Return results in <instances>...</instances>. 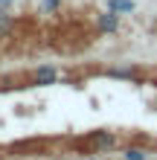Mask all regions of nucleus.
Returning a JSON list of instances; mask_svg holds the SVG:
<instances>
[{"label":"nucleus","mask_w":157,"mask_h":160,"mask_svg":"<svg viewBox=\"0 0 157 160\" xmlns=\"http://www.w3.org/2000/svg\"><path fill=\"white\" fill-rule=\"evenodd\" d=\"M119 18H122V15H116V12H110V9H105L102 15H96V29L105 32V35L119 32Z\"/></svg>","instance_id":"1"},{"label":"nucleus","mask_w":157,"mask_h":160,"mask_svg":"<svg viewBox=\"0 0 157 160\" xmlns=\"http://www.w3.org/2000/svg\"><path fill=\"white\" fill-rule=\"evenodd\" d=\"M32 82L35 84H55V82H58V70H55L52 64H41V67H35Z\"/></svg>","instance_id":"2"},{"label":"nucleus","mask_w":157,"mask_h":160,"mask_svg":"<svg viewBox=\"0 0 157 160\" xmlns=\"http://www.w3.org/2000/svg\"><path fill=\"white\" fill-rule=\"evenodd\" d=\"M90 143H93L96 148H110L116 143V137L110 134V131H93V134H90Z\"/></svg>","instance_id":"3"},{"label":"nucleus","mask_w":157,"mask_h":160,"mask_svg":"<svg viewBox=\"0 0 157 160\" xmlns=\"http://www.w3.org/2000/svg\"><path fill=\"white\" fill-rule=\"evenodd\" d=\"M108 9L116 12V15H131L137 9V3H134V0H108Z\"/></svg>","instance_id":"4"},{"label":"nucleus","mask_w":157,"mask_h":160,"mask_svg":"<svg viewBox=\"0 0 157 160\" xmlns=\"http://www.w3.org/2000/svg\"><path fill=\"white\" fill-rule=\"evenodd\" d=\"M15 29V18L9 12H0V38H6V35H12Z\"/></svg>","instance_id":"5"},{"label":"nucleus","mask_w":157,"mask_h":160,"mask_svg":"<svg viewBox=\"0 0 157 160\" xmlns=\"http://www.w3.org/2000/svg\"><path fill=\"white\" fill-rule=\"evenodd\" d=\"M145 148H125V154H122V160H145Z\"/></svg>","instance_id":"6"},{"label":"nucleus","mask_w":157,"mask_h":160,"mask_svg":"<svg viewBox=\"0 0 157 160\" xmlns=\"http://www.w3.org/2000/svg\"><path fill=\"white\" fill-rule=\"evenodd\" d=\"M108 76H114V79H131V70H122V67H114V70H108Z\"/></svg>","instance_id":"7"},{"label":"nucleus","mask_w":157,"mask_h":160,"mask_svg":"<svg viewBox=\"0 0 157 160\" xmlns=\"http://www.w3.org/2000/svg\"><path fill=\"white\" fill-rule=\"evenodd\" d=\"M58 6H61V0H44V3H41L44 12H52V9H58Z\"/></svg>","instance_id":"8"},{"label":"nucleus","mask_w":157,"mask_h":160,"mask_svg":"<svg viewBox=\"0 0 157 160\" xmlns=\"http://www.w3.org/2000/svg\"><path fill=\"white\" fill-rule=\"evenodd\" d=\"M0 6H9V0H0Z\"/></svg>","instance_id":"9"},{"label":"nucleus","mask_w":157,"mask_h":160,"mask_svg":"<svg viewBox=\"0 0 157 160\" xmlns=\"http://www.w3.org/2000/svg\"><path fill=\"white\" fill-rule=\"evenodd\" d=\"M87 160H96V157H87Z\"/></svg>","instance_id":"10"}]
</instances>
